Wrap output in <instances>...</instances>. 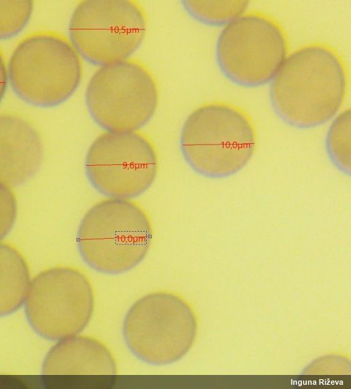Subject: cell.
I'll return each instance as SVG.
<instances>
[{
	"instance_id": "obj_1",
	"label": "cell",
	"mask_w": 351,
	"mask_h": 389,
	"mask_svg": "<svg viewBox=\"0 0 351 389\" xmlns=\"http://www.w3.org/2000/svg\"><path fill=\"white\" fill-rule=\"evenodd\" d=\"M347 87V68L340 53L326 43L313 42L289 53L272 79L270 95L287 123L312 127L336 115Z\"/></svg>"
},
{
	"instance_id": "obj_2",
	"label": "cell",
	"mask_w": 351,
	"mask_h": 389,
	"mask_svg": "<svg viewBox=\"0 0 351 389\" xmlns=\"http://www.w3.org/2000/svg\"><path fill=\"white\" fill-rule=\"evenodd\" d=\"M251 117L232 103L210 101L194 110L185 121L180 137L182 154L198 173L223 178L241 170L257 146Z\"/></svg>"
},
{
	"instance_id": "obj_3",
	"label": "cell",
	"mask_w": 351,
	"mask_h": 389,
	"mask_svg": "<svg viewBox=\"0 0 351 389\" xmlns=\"http://www.w3.org/2000/svg\"><path fill=\"white\" fill-rule=\"evenodd\" d=\"M153 237L146 211L129 199L109 197L84 216L77 234L84 262L105 274H120L137 266L146 256Z\"/></svg>"
},
{
	"instance_id": "obj_4",
	"label": "cell",
	"mask_w": 351,
	"mask_h": 389,
	"mask_svg": "<svg viewBox=\"0 0 351 389\" xmlns=\"http://www.w3.org/2000/svg\"><path fill=\"white\" fill-rule=\"evenodd\" d=\"M7 69L8 83L18 97L41 107L69 99L83 75L80 55L70 40L52 31L32 32L22 39Z\"/></svg>"
},
{
	"instance_id": "obj_5",
	"label": "cell",
	"mask_w": 351,
	"mask_h": 389,
	"mask_svg": "<svg viewBox=\"0 0 351 389\" xmlns=\"http://www.w3.org/2000/svg\"><path fill=\"white\" fill-rule=\"evenodd\" d=\"M85 100L102 128L138 131L154 114L159 90L151 70L141 61L128 58L101 65L88 83Z\"/></svg>"
},
{
	"instance_id": "obj_6",
	"label": "cell",
	"mask_w": 351,
	"mask_h": 389,
	"mask_svg": "<svg viewBox=\"0 0 351 389\" xmlns=\"http://www.w3.org/2000/svg\"><path fill=\"white\" fill-rule=\"evenodd\" d=\"M289 41L281 23L262 11H246L221 30L216 55L223 72L244 86L272 81L289 55Z\"/></svg>"
},
{
	"instance_id": "obj_7",
	"label": "cell",
	"mask_w": 351,
	"mask_h": 389,
	"mask_svg": "<svg viewBox=\"0 0 351 389\" xmlns=\"http://www.w3.org/2000/svg\"><path fill=\"white\" fill-rule=\"evenodd\" d=\"M197 320L190 305L179 296L155 292L137 301L127 312L123 336L131 352L155 365L181 359L197 334Z\"/></svg>"
},
{
	"instance_id": "obj_8",
	"label": "cell",
	"mask_w": 351,
	"mask_h": 389,
	"mask_svg": "<svg viewBox=\"0 0 351 389\" xmlns=\"http://www.w3.org/2000/svg\"><path fill=\"white\" fill-rule=\"evenodd\" d=\"M145 12L134 0H84L69 22L70 41L80 56L104 65L128 59L141 45Z\"/></svg>"
},
{
	"instance_id": "obj_9",
	"label": "cell",
	"mask_w": 351,
	"mask_h": 389,
	"mask_svg": "<svg viewBox=\"0 0 351 389\" xmlns=\"http://www.w3.org/2000/svg\"><path fill=\"white\" fill-rule=\"evenodd\" d=\"M158 155L152 140L138 131H107L98 136L85 159L86 176L101 194L132 199L155 180Z\"/></svg>"
},
{
	"instance_id": "obj_10",
	"label": "cell",
	"mask_w": 351,
	"mask_h": 389,
	"mask_svg": "<svg viewBox=\"0 0 351 389\" xmlns=\"http://www.w3.org/2000/svg\"><path fill=\"white\" fill-rule=\"evenodd\" d=\"M25 301L27 320L39 336L62 340L81 332L94 309V293L87 276L70 267H55L29 284Z\"/></svg>"
},
{
	"instance_id": "obj_11",
	"label": "cell",
	"mask_w": 351,
	"mask_h": 389,
	"mask_svg": "<svg viewBox=\"0 0 351 389\" xmlns=\"http://www.w3.org/2000/svg\"><path fill=\"white\" fill-rule=\"evenodd\" d=\"M44 157L41 138L25 118L0 113V182L16 186L39 169Z\"/></svg>"
},
{
	"instance_id": "obj_12",
	"label": "cell",
	"mask_w": 351,
	"mask_h": 389,
	"mask_svg": "<svg viewBox=\"0 0 351 389\" xmlns=\"http://www.w3.org/2000/svg\"><path fill=\"white\" fill-rule=\"evenodd\" d=\"M44 374H114L117 364L110 350L89 336H70L61 340L46 355Z\"/></svg>"
},
{
	"instance_id": "obj_13",
	"label": "cell",
	"mask_w": 351,
	"mask_h": 389,
	"mask_svg": "<svg viewBox=\"0 0 351 389\" xmlns=\"http://www.w3.org/2000/svg\"><path fill=\"white\" fill-rule=\"evenodd\" d=\"M29 286L27 263L13 246L0 243V317L17 310Z\"/></svg>"
},
{
	"instance_id": "obj_14",
	"label": "cell",
	"mask_w": 351,
	"mask_h": 389,
	"mask_svg": "<svg viewBox=\"0 0 351 389\" xmlns=\"http://www.w3.org/2000/svg\"><path fill=\"white\" fill-rule=\"evenodd\" d=\"M185 10L194 18L211 25L228 23L244 12L247 1H184Z\"/></svg>"
},
{
	"instance_id": "obj_15",
	"label": "cell",
	"mask_w": 351,
	"mask_h": 389,
	"mask_svg": "<svg viewBox=\"0 0 351 389\" xmlns=\"http://www.w3.org/2000/svg\"><path fill=\"white\" fill-rule=\"evenodd\" d=\"M33 6L29 0L0 1V39L20 33L27 25Z\"/></svg>"
},
{
	"instance_id": "obj_16",
	"label": "cell",
	"mask_w": 351,
	"mask_h": 389,
	"mask_svg": "<svg viewBox=\"0 0 351 389\" xmlns=\"http://www.w3.org/2000/svg\"><path fill=\"white\" fill-rule=\"evenodd\" d=\"M331 155L347 169L350 161V110L341 112L332 123L327 136Z\"/></svg>"
},
{
	"instance_id": "obj_17",
	"label": "cell",
	"mask_w": 351,
	"mask_h": 389,
	"mask_svg": "<svg viewBox=\"0 0 351 389\" xmlns=\"http://www.w3.org/2000/svg\"><path fill=\"white\" fill-rule=\"evenodd\" d=\"M17 204L9 186L0 182V240L12 228L15 220Z\"/></svg>"
},
{
	"instance_id": "obj_18",
	"label": "cell",
	"mask_w": 351,
	"mask_h": 389,
	"mask_svg": "<svg viewBox=\"0 0 351 389\" xmlns=\"http://www.w3.org/2000/svg\"><path fill=\"white\" fill-rule=\"evenodd\" d=\"M8 84V69L3 53L0 50V103L4 98Z\"/></svg>"
}]
</instances>
